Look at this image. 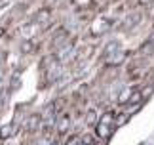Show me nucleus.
I'll use <instances>...</instances> for the list:
<instances>
[{"label": "nucleus", "instance_id": "nucleus-1", "mask_svg": "<svg viewBox=\"0 0 154 145\" xmlns=\"http://www.w3.org/2000/svg\"><path fill=\"white\" fill-rule=\"evenodd\" d=\"M116 130V113L114 111H105L101 114V118L97 120V136L101 137V140H106V137L112 136V132Z\"/></svg>", "mask_w": 154, "mask_h": 145}, {"label": "nucleus", "instance_id": "nucleus-2", "mask_svg": "<svg viewBox=\"0 0 154 145\" xmlns=\"http://www.w3.org/2000/svg\"><path fill=\"white\" fill-rule=\"evenodd\" d=\"M57 132L59 134H65L69 128H70V117L69 114H61V117H57Z\"/></svg>", "mask_w": 154, "mask_h": 145}, {"label": "nucleus", "instance_id": "nucleus-3", "mask_svg": "<svg viewBox=\"0 0 154 145\" xmlns=\"http://www.w3.org/2000/svg\"><path fill=\"white\" fill-rule=\"evenodd\" d=\"M14 132H15L14 124H6V126L0 128V137H2V140H8L10 136H14Z\"/></svg>", "mask_w": 154, "mask_h": 145}, {"label": "nucleus", "instance_id": "nucleus-4", "mask_svg": "<svg viewBox=\"0 0 154 145\" xmlns=\"http://www.w3.org/2000/svg\"><path fill=\"white\" fill-rule=\"evenodd\" d=\"M131 95H133V88H128V90H124V92H122V95H120V98H118V103H128V101L129 99H131Z\"/></svg>", "mask_w": 154, "mask_h": 145}, {"label": "nucleus", "instance_id": "nucleus-5", "mask_svg": "<svg viewBox=\"0 0 154 145\" xmlns=\"http://www.w3.org/2000/svg\"><path fill=\"white\" fill-rule=\"evenodd\" d=\"M38 124H40V118H38V117H31V118H29V122H27V130H29V132L36 130Z\"/></svg>", "mask_w": 154, "mask_h": 145}, {"label": "nucleus", "instance_id": "nucleus-6", "mask_svg": "<svg viewBox=\"0 0 154 145\" xmlns=\"http://www.w3.org/2000/svg\"><path fill=\"white\" fill-rule=\"evenodd\" d=\"M48 17H50V10H40L36 15V21H46Z\"/></svg>", "mask_w": 154, "mask_h": 145}, {"label": "nucleus", "instance_id": "nucleus-7", "mask_svg": "<svg viewBox=\"0 0 154 145\" xmlns=\"http://www.w3.org/2000/svg\"><path fill=\"white\" fill-rule=\"evenodd\" d=\"M80 140H82V145H91L93 143V136L91 134H86V136H82Z\"/></svg>", "mask_w": 154, "mask_h": 145}, {"label": "nucleus", "instance_id": "nucleus-8", "mask_svg": "<svg viewBox=\"0 0 154 145\" xmlns=\"http://www.w3.org/2000/svg\"><path fill=\"white\" fill-rule=\"evenodd\" d=\"M65 145H82V140L78 136H72V137H69V141L65 143Z\"/></svg>", "mask_w": 154, "mask_h": 145}, {"label": "nucleus", "instance_id": "nucleus-9", "mask_svg": "<svg viewBox=\"0 0 154 145\" xmlns=\"http://www.w3.org/2000/svg\"><path fill=\"white\" fill-rule=\"evenodd\" d=\"M137 2H139V4H143V6H145V4H152V2H154V0H137Z\"/></svg>", "mask_w": 154, "mask_h": 145}, {"label": "nucleus", "instance_id": "nucleus-10", "mask_svg": "<svg viewBox=\"0 0 154 145\" xmlns=\"http://www.w3.org/2000/svg\"><path fill=\"white\" fill-rule=\"evenodd\" d=\"M93 2H95V4H101V0H93Z\"/></svg>", "mask_w": 154, "mask_h": 145}, {"label": "nucleus", "instance_id": "nucleus-11", "mask_svg": "<svg viewBox=\"0 0 154 145\" xmlns=\"http://www.w3.org/2000/svg\"><path fill=\"white\" fill-rule=\"evenodd\" d=\"M0 145H2V143H0Z\"/></svg>", "mask_w": 154, "mask_h": 145}]
</instances>
